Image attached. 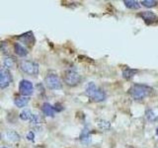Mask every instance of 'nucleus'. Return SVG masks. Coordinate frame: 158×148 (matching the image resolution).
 Masks as SVG:
<instances>
[{
	"label": "nucleus",
	"instance_id": "obj_1",
	"mask_svg": "<svg viewBox=\"0 0 158 148\" xmlns=\"http://www.w3.org/2000/svg\"><path fill=\"white\" fill-rule=\"evenodd\" d=\"M85 94L94 102H103L106 100V93L99 89L94 82H89L85 87Z\"/></svg>",
	"mask_w": 158,
	"mask_h": 148
},
{
	"label": "nucleus",
	"instance_id": "obj_2",
	"mask_svg": "<svg viewBox=\"0 0 158 148\" xmlns=\"http://www.w3.org/2000/svg\"><path fill=\"white\" fill-rule=\"evenodd\" d=\"M151 92L152 88L146 85H142V84H135L130 89L131 96L132 97V99H135L136 101L143 100L147 96H149Z\"/></svg>",
	"mask_w": 158,
	"mask_h": 148
},
{
	"label": "nucleus",
	"instance_id": "obj_3",
	"mask_svg": "<svg viewBox=\"0 0 158 148\" xmlns=\"http://www.w3.org/2000/svg\"><path fill=\"white\" fill-rule=\"evenodd\" d=\"M44 82L48 89L51 90H60L62 89V82L58 75L54 72H48L44 78Z\"/></svg>",
	"mask_w": 158,
	"mask_h": 148
},
{
	"label": "nucleus",
	"instance_id": "obj_4",
	"mask_svg": "<svg viewBox=\"0 0 158 148\" xmlns=\"http://www.w3.org/2000/svg\"><path fill=\"white\" fill-rule=\"evenodd\" d=\"M63 81L67 86L74 87L80 83L81 76L79 75L78 72L73 70V69H68L63 74Z\"/></svg>",
	"mask_w": 158,
	"mask_h": 148
},
{
	"label": "nucleus",
	"instance_id": "obj_5",
	"mask_svg": "<svg viewBox=\"0 0 158 148\" xmlns=\"http://www.w3.org/2000/svg\"><path fill=\"white\" fill-rule=\"evenodd\" d=\"M20 69L29 75H38L39 73V64L31 60H22L20 63Z\"/></svg>",
	"mask_w": 158,
	"mask_h": 148
},
{
	"label": "nucleus",
	"instance_id": "obj_6",
	"mask_svg": "<svg viewBox=\"0 0 158 148\" xmlns=\"http://www.w3.org/2000/svg\"><path fill=\"white\" fill-rule=\"evenodd\" d=\"M19 92L22 96L25 97H30L31 95H33L34 93L33 83L29 80H26V79H23L19 83Z\"/></svg>",
	"mask_w": 158,
	"mask_h": 148
},
{
	"label": "nucleus",
	"instance_id": "obj_7",
	"mask_svg": "<svg viewBox=\"0 0 158 148\" xmlns=\"http://www.w3.org/2000/svg\"><path fill=\"white\" fill-rule=\"evenodd\" d=\"M12 81L13 78L10 71L3 67H0V89L7 88Z\"/></svg>",
	"mask_w": 158,
	"mask_h": 148
},
{
	"label": "nucleus",
	"instance_id": "obj_8",
	"mask_svg": "<svg viewBox=\"0 0 158 148\" xmlns=\"http://www.w3.org/2000/svg\"><path fill=\"white\" fill-rule=\"evenodd\" d=\"M139 17H141L144 20L146 24H153L157 22V20H158L156 15L151 11H144L142 13H139Z\"/></svg>",
	"mask_w": 158,
	"mask_h": 148
},
{
	"label": "nucleus",
	"instance_id": "obj_9",
	"mask_svg": "<svg viewBox=\"0 0 158 148\" xmlns=\"http://www.w3.org/2000/svg\"><path fill=\"white\" fill-rule=\"evenodd\" d=\"M2 65L3 68L7 69H12L16 67V58H14L13 56H5L2 59Z\"/></svg>",
	"mask_w": 158,
	"mask_h": 148
},
{
	"label": "nucleus",
	"instance_id": "obj_10",
	"mask_svg": "<svg viewBox=\"0 0 158 148\" xmlns=\"http://www.w3.org/2000/svg\"><path fill=\"white\" fill-rule=\"evenodd\" d=\"M18 39L21 41L22 43H26V44H34L35 43V37L32 32H28L25 33L23 35H21L20 37H18Z\"/></svg>",
	"mask_w": 158,
	"mask_h": 148
},
{
	"label": "nucleus",
	"instance_id": "obj_11",
	"mask_svg": "<svg viewBox=\"0 0 158 148\" xmlns=\"http://www.w3.org/2000/svg\"><path fill=\"white\" fill-rule=\"evenodd\" d=\"M14 51H15V53L18 54V56H21V57L26 56L28 54L27 48L25 47L24 46H22L20 43H14Z\"/></svg>",
	"mask_w": 158,
	"mask_h": 148
},
{
	"label": "nucleus",
	"instance_id": "obj_12",
	"mask_svg": "<svg viewBox=\"0 0 158 148\" xmlns=\"http://www.w3.org/2000/svg\"><path fill=\"white\" fill-rule=\"evenodd\" d=\"M30 102V98L29 97H25V96H20V97H16L14 100V104L15 106L18 108H24L26 107Z\"/></svg>",
	"mask_w": 158,
	"mask_h": 148
},
{
	"label": "nucleus",
	"instance_id": "obj_13",
	"mask_svg": "<svg viewBox=\"0 0 158 148\" xmlns=\"http://www.w3.org/2000/svg\"><path fill=\"white\" fill-rule=\"evenodd\" d=\"M42 111L44 113V115L47 116V117H53L54 115H56V112H54V110H53V107L48 103H44V104L43 107H42Z\"/></svg>",
	"mask_w": 158,
	"mask_h": 148
},
{
	"label": "nucleus",
	"instance_id": "obj_14",
	"mask_svg": "<svg viewBox=\"0 0 158 148\" xmlns=\"http://www.w3.org/2000/svg\"><path fill=\"white\" fill-rule=\"evenodd\" d=\"M80 140L82 143H85V144H88V143L91 142L90 130H89L88 127H84V130H82L80 134Z\"/></svg>",
	"mask_w": 158,
	"mask_h": 148
},
{
	"label": "nucleus",
	"instance_id": "obj_15",
	"mask_svg": "<svg viewBox=\"0 0 158 148\" xmlns=\"http://www.w3.org/2000/svg\"><path fill=\"white\" fill-rule=\"evenodd\" d=\"M137 72L136 69H132V68H130V67H127L123 70V77L127 79V80H130L131 79L133 76L135 75V73Z\"/></svg>",
	"mask_w": 158,
	"mask_h": 148
},
{
	"label": "nucleus",
	"instance_id": "obj_16",
	"mask_svg": "<svg viewBox=\"0 0 158 148\" xmlns=\"http://www.w3.org/2000/svg\"><path fill=\"white\" fill-rule=\"evenodd\" d=\"M145 115H146L147 120L149 121H151V122H155V121H158V115L152 110V109H148V110H146Z\"/></svg>",
	"mask_w": 158,
	"mask_h": 148
},
{
	"label": "nucleus",
	"instance_id": "obj_17",
	"mask_svg": "<svg viewBox=\"0 0 158 148\" xmlns=\"http://www.w3.org/2000/svg\"><path fill=\"white\" fill-rule=\"evenodd\" d=\"M6 136L8 138V140L11 141V142H17V141L20 140V138H21V137H20V135L15 130H9V131H7Z\"/></svg>",
	"mask_w": 158,
	"mask_h": 148
},
{
	"label": "nucleus",
	"instance_id": "obj_18",
	"mask_svg": "<svg viewBox=\"0 0 158 148\" xmlns=\"http://www.w3.org/2000/svg\"><path fill=\"white\" fill-rule=\"evenodd\" d=\"M97 125L102 130H109L111 128V123H110V121H108L106 120H99L97 121Z\"/></svg>",
	"mask_w": 158,
	"mask_h": 148
},
{
	"label": "nucleus",
	"instance_id": "obj_19",
	"mask_svg": "<svg viewBox=\"0 0 158 148\" xmlns=\"http://www.w3.org/2000/svg\"><path fill=\"white\" fill-rule=\"evenodd\" d=\"M126 7L130 8V9H138L140 7V4L138 1H135V0H125L123 1Z\"/></svg>",
	"mask_w": 158,
	"mask_h": 148
},
{
	"label": "nucleus",
	"instance_id": "obj_20",
	"mask_svg": "<svg viewBox=\"0 0 158 148\" xmlns=\"http://www.w3.org/2000/svg\"><path fill=\"white\" fill-rule=\"evenodd\" d=\"M20 118H21L22 121H29L30 118H31L32 117V112L30 109H25L24 111L21 112V113H20Z\"/></svg>",
	"mask_w": 158,
	"mask_h": 148
},
{
	"label": "nucleus",
	"instance_id": "obj_21",
	"mask_svg": "<svg viewBox=\"0 0 158 148\" xmlns=\"http://www.w3.org/2000/svg\"><path fill=\"white\" fill-rule=\"evenodd\" d=\"M29 121H31V123H34V125H39V123H42L44 121L43 117L38 115V113H32V117Z\"/></svg>",
	"mask_w": 158,
	"mask_h": 148
},
{
	"label": "nucleus",
	"instance_id": "obj_22",
	"mask_svg": "<svg viewBox=\"0 0 158 148\" xmlns=\"http://www.w3.org/2000/svg\"><path fill=\"white\" fill-rule=\"evenodd\" d=\"M141 4L145 7L151 8V7L156 6L157 1H154V0H143V1H141Z\"/></svg>",
	"mask_w": 158,
	"mask_h": 148
},
{
	"label": "nucleus",
	"instance_id": "obj_23",
	"mask_svg": "<svg viewBox=\"0 0 158 148\" xmlns=\"http://www.w3.org/2000/svg\"><path fill=\"white\" fill-rule=\"evenodd\" d=\"M52 107H53V110L56 113H59V112H61V111L64 110V108L62 107V105H61V104H59V103H56V105L52 106Z\"/></svg>",
	"mask_w": 158,
	"mask_h": 148
},
{
	"label": "nucleus",
	"instance_id": "obj_24",
	"mask_svg": "<svg viewBox=\"0 0 158 148\" xmlns=\"http://www.w3.org/2000/svg\"><path fill=\"white\" fill-rule=\"evenodd\" d=\"M27 139L30 140V141H34V138H35V134H34V132L33 131H29L27 133Z\"/></svg>",
	"mask_w": 158,
	"mask_h": 148
},
{
	"label": "nucleus",
	"instance_id": "obj_25",
	"mask_svg": "<svg viewBox=\"0 0 158 148\" xmlns=\"http://www.w3.org/2000/svg\"><path fill=\"white\" fill-rule=\"evenodd\" d=\"M156 136H157V139H158V128H156Z\"/></svg>",
	"mask_w": 158,
	"mask_h": 148
},
{
	"label": "nucleus",
	"instance_id": "obj_26",
	"mask_svg": "<svg viewBox=\"0 0 158 148\" xmlns=\"http://www.w3.org/2000/svg\"><path fill=\"white\" fill-rule=\"evenodd\" d=\"M1 138H2V135H1V133H0V140H1Z\"/></svg>",
	"mask_w": 158,
	"mask_h": 148
},
{
	"label": "nucleus",
	"instance_id": "obj_27",
	"mask_svg": "<svg viewBox=\"0 0 158 148\" xmlns=\"http://www.w3.org/2000/svg\"><path fill=\"white\" fill-rule=\"evenodd\" d=\"M0 148H7V147H0Z\"/></svg>",
	"mask_w": 158,
	"mask_h": 148
}]
</instances>
